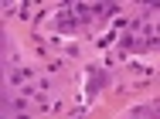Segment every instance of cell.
<instances>
[{
  "mask_svg": "<svg viewBox=\"0 0 160 119\" xmlns=\"http://www.w3.org/2000/svg\"><path fill=\"white\" fill-rule=\"evenodd\" d=\"M119 44L126 51H160V3H147L129 21Z\"/></svg>",
  "mask_w": 160,
  "mask_h": 119,
  "instance_id": "6da1fadb",
  "label": "cell"
},
{
  "mask_svg": "<svg viewBox=\"0 0 160 119\" xmlns=\"http://www.w3.org/2000/svg\"><path fill=\"white\" fill-rule=\"evenodd\" d=\"M112 10H116L112 3H68L55 24L62 31H85L99 21H106V14H112Z\"/></svg>",
  "mask_w": 160,
  "mask_h": 119,
  "instance_id": "7a4b0ae2",
  "label": "cell"
},
{
  "mask_svg": "<svg viewBox=\"0 0 160 119\" xmlns=\"http://www.w3.org/2000/svg\"><path fill=\"white\" fill-rule=\"evenodd\" d=\"M129 119H153V116H150L147 109H140V112H133V116H129Z\"/></svg>",
  "mask_w": 160,
  "mask_h": 119,
  "instance_id": "3957f363",
  "label": "cell"
}]
</instances>
